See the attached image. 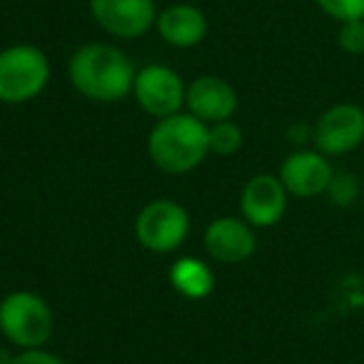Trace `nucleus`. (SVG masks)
<instances>
[{
	"label": "nucleus",
	"instance_id": "1",
	"mask_svg": "<svg viewBox=\"0 0 364 364\" xmlns=\"http://www.w3.org/2000/svg\"><path fill=\"white\" fill-rule=\"evenodd\" d=\"M135 75L130 55L107 43H85L68 60L73 87L92 102H117L132 95Z\"/></svg>",
	"mask_w": 364,
	"mask_h": 364
},
{
	"label": "nucleus",
	"instance_id": "2",
	"mask_svg": "<svg viewBox=\"0 0 364 364\" xmlns=\"http://www.w3.org/2000/svg\"><path fill=\"white\" fill-rule=\"evenodd\" d=\"M147 155L167 175L193 172L210 155V127L188 110L162 117L147 135Z\"/></svg>",
	"mask_w": 364,
	"mask_h": 364
},
{
	"label": "nucleus",
	"instance_id": "3",
	"mask_svg": "<svg viewBox=\"0 0 364 364\" xmlns=\"http://www.w3.org/2000/svg\"><path fill=\"white\" fill-rule=\"evenodd\" d=\"M53 332L55 314L38 292L16 289L0 299V334L21 352L46 347Z\"/></svg>",
	"mask_w": 364,
	"mask_h": 364
},
{
	"label": "nucleus",
	"instance_id": "4",
	"mask_svg": "<svg viewBox=\"0 0 364 364\" xmlns=\"http://www.w3.org/2000/svg\"><path fill=\"white\" fill-rule=\"evenodd\" d=\"M50 82V60L41 48L16 43L0 50V102L23 105L41 95Z\"/></svg>",
	"mask_w": 364,
	"mask_h": 364
},
{
	"label": "nucleus",
	"instance_id": "5",
	"mask_svg": "<svg viewBox=\"0 0 364 364\" xmlns=\"http://www.w3.org/2000/svg\"><path fill=\"white\" fill-rule=\"evenodd\" d=\"M190 235V215L175 200H150L135 218V237L155 255L175 252Z\"/></svg>",
	"mask_w": 364,
	"mask_h": 364
},
{
	"label": "nucleus",
	"instance_id": "6",
	"mask_svg": "<svg viewBox=\"0 0 364 364\" xmlns=\"http://www.w3.org/2000/svg\"><path fill=\"white\" fill-rule=\"evenodd\" d=\"M312 142L322 155L342 157L362 147L364 107L357 102H334L317 117Z\"/></svg>",
	"mask_w": 364,
	"mask_h": 364
},
{
	"label": "nucleus",
	"instance_id": "7",
	"mask_svg": "<svg viewBox=\"0 0 364 364\" xmlns=\"http://www.w3.org/2000/svg\"><path fill=\"white\" fill-rule=\"evenodd\" d=\"M185 92L188 85L182 82V77L172 68L157 65V63L140 68L132 82V97L155 120L185 110Z\"/></svg>",
	"mask_w": 364,
	"mask_h": 364
},
{
	"label": "nucleus",
	"instance_id": "8",
	"mask_svg": "<svg viewBox=\"0 0 364 364\" xmlns=\"http://www.w3.org/2000/svg\"><path fill=\"white\" fill-rule=\"evenodd\" d=\"M279 182L284 185L289 198L314 200L327 193L329 182L334 177V167L327 155L312 147V150H294L282 160L277 172Z\"/></svg>",
	"mask_w": 364,
	"mask_h": 364
},
{
	"label": "nucleus",
	"instance_id": "9",
	"mask_svg": "<svg viewBox=\"0 0 364 364\" xmlns=\"http://www.w3.org/2000/svg\"><path fill=\"white\" fill-rule=\"evenodd\" d=\"M90 16L107 36L132 41L155 28V0H87Z\"/></svg>",
	"mask_w": 364,
	"mask_h": 364
},
{
	"label": "nucleus",
	"instance_id": "10",
	"mask_svg": "<svg viewBox=\"0 0 364 364\" xmlns=\"http://www.w3.org/2000/svg\"><path fill=\"white\" fill-rule=\"evenodd\" d=\"M289 195L277 175H255L245 182L242 193H240V215L245 223H250L255 230H267L282 223L287 213Z\"/></svg>",
	"mask_w": 364,
	"mask_h": 364
},
{
	"label": "nucleus",
	"instance_id": "11",
	"mask_svg": "<svg viewBox=\"0 0 364 364\" xmlns=\"http://www.w3.org/2000/svg\"><path fill=\"white\" fill-rule=\"evenodd\" d=\"M205 250L210 259L220 264H240L247 262L257 250V235L250 223L242 218H218L205 228L203 235Z\"/></svg>",
	"mask_w": 364,
	"mask_h": 364
},
{
	"label": "nucleus",
	"instance_id": "12",
	"mask_svg": "<svg viewBox=\"0 0 364 364\" xmlns=\"http://www.w3.org/2000/svg\"><path fill=\"white\" fill-rule=\"evenodd\" d=\"M237 92L225 77L218 75H200L188 85L185 92V110L203 120L205 125L232 120L237 112Z\"/></svg>",
	"mask_w": 364,
	"mask_h": 364
},
{
	"label": "nucleus",
	"instance_id": "13",
	"mask_svg": "<svg viewBox=\"0 0 364 364\" xmlns=\"http://www.w3.org/2000/svg\"><path fill=\"white\" fill-rule=\"evenodd\" d=\"M155 28L170 48L190 50V48L200 46L208 36V18L198 6L175 3L157 13Z\"/></svg>",
	"mask_w": 364,
	"mask_h": 364
},
{
	"label": "nucleus",
	"instance_id": "14",
	"mask_svg": "<svg viewBox=\"0 0 364 364\" xmlns=\"http://www.w3.org/2000/svg\"><path fill=\"white\" fill-rule=\"evenodd\" d=\"M170 284L175 292L188 299H205L215 289V272L200 257H180L170 264Z\"/></svg>",
	"mask_w": 364,
	"mask_h": 364
},
{
	"label": "nucleus",
	"instance_id": "15",
	"mask_svg": "<svg viewBox=\"0 0 364 364\" xmlns=\"http://www.w3.org/2000/svg\"><path fill=\"white\" fill-rule=\"evenodd\" d=\"M324 195H327L334 208H352L354 203L362 200V182H359V177L354 172L334 170V177Z\"/></svg>",
	"mask_w": 364,
	"mask_h": 364
},
{
	"label": "nucleus",
	"instance_id": "16",
	"mask_svg": "<svg viewBox=\"0 0 364 364\" xmlns=\"http://www.w3.org/2000/svg\"><path fill=\"white\" fill-rule=\"evenodd\" d=\"M208 127H210V152L228 157V155H235V152L242 147V130H240L237 122L223 120Z\"/></svg>",
	"mask_w": 364,
	"mask_h": 364
},
{
	"label": "nucleus",
	"instance_id": "17",
	"mask_svg": "<svg viewBox=\"0 0 364 364\" xmlns=\"http://www.w3.org/2000/svg\"><path fill=\"white\" fill-rule=\"evenodd\" d=\"M314 3L334 23L364 21V0H314Z\"/></svg>",
	"mask_w": 364,
	"mask_h": 364
},
{
	"label": "nucleus",
	"instance_id": "18",
	"mask_svg": "<svg viewBox=\"0 0 364 364\" xmlns=\"http://www.w3.org/2000/svg\"><path fill=\"white\" fill-rule=\"evenodd\" d=\"M337 48L347 55H364V21L339 23Z\"/></svg>",
	"mask_w": 364,
	"mask_h": 364
},
{
	"label": "nucleus",
	"instance_id": "19",
	"mask_svg": "<svg viewBox=\"0 0 364 364\" xmlns=\"http://www.w3.org/2000/svg\"><path fill=\"white\" fill-rule=\"evenodd\" d=\"M13 364H68V362L63 357H58V354L48 352L46 347H41V349H26V352H18L16 362Z\"/></svg>",
	"mask_w": 364,
	"mask_h": 364
},
{
	"label": "nucleus",
	"instance_id": "20",
	"mask_svg": "<svg viewBox=\"0 0 364 364\" xmlns=\"http://www.w3.org/2000/svg\"><path fill=\"white\" fill-rule=\"evenodd\" d=\"M13 362H16V354H13L8 347L0 344V364H13Z\"/></svg>",
	"mask_w": 364,
	"mask_h": 364
},
{
	"label": "nucleus",
	"instance_id": "21",
	"mask_svg": "<svg viewBox=\"0 0 364 364\" xmlns=\"http://www.w3.org/2000/svg\"><path fill=\"white\" fill-rule=\"evenodd\" d=\"M359 203H362V210H364V185H362V200H359Z\"/></svg>",
	"mask_w": 364,
	"mask_h": 364
}]
</instances>
